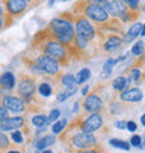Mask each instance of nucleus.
<instances>
[{"label": "nucleus", "mask_w": 145, "mask_h": 153, "mask_svg": "<svg viewBox=\"0 0 145 153\" xmlns=\"http://www.w3.org/2000/svg\"><path fill=\"white\" fill-rule=\"evenodd\" d=\"M56 141H57L56 135L49 134V135H45V137L38 138V141L35 142V148H36V150H43V149H46V148H49V146L55 145Z\"/></svg>", "instance_id": "nucleus-19"}, {"label": "nucleus", "mask_w": 145, "mask_h": 153, "mask_svg": "<svg viewBox=\"0 0 145 153\" xmlns=\"http://www.w3.org/2000/svg\"><path fill=\"white\" fill-rule=\"evenodd\" d=\"M126 124H127V121H124V120L116 121V123H114V127H116L117 129H126Z\"/></svg>", "instance_id": "nucleus-39"}, {"label": "nucleus", "mask_w": 145, "mask_h": 153, "mask_svg": "<svg viewBox=\"0 0 145 153\" xmlns=\"http://www.w3.org/2000/svg\"><path fill=\"white\" fill-rule=\"evenodd\" d=\"M7 117H8V111H7L6 109H4L3 105L0 103V123H1V121H3L4 118H7Z\"/></svg>", "instance_id": "nucleus-37"}, {"label": "nucleus", "mask_w": 145, "mask_h": 153, "mask_svg": "<svg viewBox=\"0 0 145 153\" xmlns=\"http://www.w3.org/2000/svg\"><path fill=\"white\" fill-rule=\"evenodd\" d=\"M114 65H116V60H114V59H108V60L105 61V64H103V71H102V79L108 81L109 75L112 74Z\"/></svg>", "instance_id": "nucleus-24"}, {"label": "nucleus", "mask_w": 145, "mask_h": 153, "mask_svg": "<svg viewBox=\"0 0 145 153\" xmlns=\"http://www.w3.org/2000/svg\"><path fill=\"white\" fill-rule=\"evenodd\" d=\"M3 153H25V146H20V145H13L8 148L7 150H4Z\"/></svg>", "instance_id": "nucleus-34"}, {"label": "nucleus", "mask_w": 145, "mask_h": 153, "mask_svg": "<svg viewBox=\"0 0 145 153\" xmlns=\"http://www.w3.org/2000/svg\"><path fill=\"white\" fill-rule=\"evenodd\" d=\"M87 3H91V4H96V6H101V7L105 8L106 6V0H85Z\"/></svg>", "instance_id": "nucleus-38"}, {"label": "nucleus", "mask_w": 145, "mask_h": 153, "mask_svg": "<svg viewBox=\"0 0 145 153\" xmlns=\"http://www.w3.org/2000/svg\"><path fill=\"white\" fill-rule=\"evenodd\" d=\"M138 17H140V11H134V10H130V8L127 7V11L123 14V17L120 18V21L123 22V24H129V22L137 21Z\"/></svg>", "instance_id": "nucleus-22"}, {"label": "nucleus", "mask_w": 145, "mask_h": 153, "mask_svg": "<svg viewBox=\"0 0 145 153\" xmlns=\"http://www.w3.org/2000/svg\"><path fill=\"white\" fill-rule=\"evenodd\" d=\"M59 141L64 143L70 153H74L95 146L98 143V138L93 132H84L67 124V127L59 134Z\"/></svg>", "instance_id": "nucleus-4"}, {"label": "nucleus", "mask_w": 145, "mask_h": 153, "mask_svg": "<svg viewBox=\"0 0 145 153\" xmlns=\"http://www.w3.org/2000/svg\"><path fill=\"white\" fill-rule=\"evenodd\" d=\"M77 85H72V86H66V89H63V92L59 93L57 95V102L59 103H61V102H64L66 99H69V97H71L74 93L77 92Z\"/></svg>", "instance_id": "nucleus-21"}, {"label": "nucleus", "mask_w": 145, "mask_h": 153, "mask_svg": "<svg viewBox=\"0 0 145 153\" xmlns=\"http://www.w3.org/2000/svg\"><path fill=\"white\" fill-rule=\"evenodd\" d=\"M103 124L105 123L102 113H85V111L78 114L71 123H69L70 127L84 132H96L103 128Z\"/></svg>", "instance_id": "nucleus-7"}, {"label": "nucleus", "mask_w": 145, "mask_h": 153, "mask_svg": "<svg viewBox=\"0 0 145 153\" xmlns=\"http://www.w3.org/2000/svg\"><path fill=\"white\" fill-rule=\"evenodd\" d=\"M142 28H144V22H134V24L129 28V31H126L124 35L121 36L123 43H130L131 40H134L135 38H138L140 36V33H141Z\"/></svg>", "instance_id": "nucleus-16"}, {"label": "nucleus", "mask_w": 145, "mask_h": 153, "mask_svg": "<svg viewBox=\"0 0 145 153\" xmlns=\"http://www.w3.org/2000/svg\"><path fill=\"white\" fill-rule=\"evenodd\" d=\"M0 1H1V3H4V1H7V0H0Z\"/></svg>", "instance_id": "nucleus-47"}, {"label": "nucleus", "mask_w": 145, "mask_h": 153, "mask_svg": "<svg viewBox=\"0 0 145 153\" xmlns=\"http://www.w3.org/2000/svg\"><path fill=\"white\" fill-rule=\"evenodd\" d=\"M109 145H112L113 148H117V149H121V150H130L131 149V145H130L129 142L121 141V139H116V138L110 139V141H109Z\"/></svg>", "instance_id": "nucleus-26"}, {"label": "nucleus", "mask_w": 145, "mask_h": 153, "mask_svg": "<svg viewBox=\"0 0 145 153\" xmlns=\"http://www.w3.org/2000/svg\"><path fill=\"white\" fill-rule=\"evenodd\" d=\"M10 146H11V141H10L8 135L7 134H4L3 131H0V152L7 150Z\"/></svg>", "instance_id": "nucleus-29"}, {"label": "nucleus", "mask_w": 145, "mask_h": 153, "mask_svg": "<svg viewBox=\"0 0 145 153\" xmlns=\"http://www.w3.org/2000/svg\"><path fill=\"white\" fill-rule=\"evenodd\" d=\"M144 142H142V138L140 137V135H133V137L130 138V145L131 146H135V148H144V145H142Z\"/></svg>", "instance_id": "nucleus-33"}, {"label": "nucleus", "mask_w": 145, "mask_h": 153, "mask_svg": "<svg viewBox=\"0 0 145 153\" xmlns=\"http://www.w3.org/2000/svg\"><path fill=\"white\" fill-rule=\"evenodd\" d=\"M17 84V96L27 105V111H40L42 105H39V96L36 93V79L29 73H18Z\"/></svg>", "instance_id": "nucleus-3"}, {"label": "nucleus", "mask_w": 145, "mask_h": 153, "mask_svg": "<svg viewBox=\"0 0 145 153\" xmlns=\"http://www.w3.org/2000/svg\"><path fill=\"white\" fill-rule=\"evenodd\" d=\"M71 13L72 14H82L93 25L102 24L109 18V14L106 13V10L103 7L96 6V4L87 3L85 0H77L75 3L72 4Z\"/></svg>", "instance_id": "nucleus-6"}, {"label": "nucleus", "mask_w": 145, "mask_h": 153, "mask_svg": "<svg viewBox=\"0 0 145 153\" xmlns=\"http://www.w3.org/2000/svg\"><path fill=\"white\" fill-rule=\"evenodd\" d=\"M130 84H131V78H130V76L127 78V76H124V75H120L113 79L112 86H113L114 93H120V92H123V91H126V89H129Z\"/></svg>", "instance_id": "nucleus-18"}, {"label": "nucleus", "mask_w": 145, "mask_h": 153, "mask_svg": "<svg viewBox=\"0 0 145 153\" xmlns=\"http://www.w3.org/2000/svg\"><path fill=\"white\" fill-rule=\"evenodd\" d=\"M25 52L34 59L36 67H38V70H39L40 74H42V76H60L61 74H63L61 73V68H63V67H61L56 60L50 59V57L46 56V54L35 52V50L27 49ZM42 76H40V78H42Z\"/></svg>", "instance_id": "nucleus-8"}, {"label": "nucleus", "mask_w": 145, "mask_h": 153, "mask_svg": "<svg viewBox=\"0 0 145 153\" xmlns=\"http://www.w3.org/2000/svg\"><path fill=\"white\" fill-rule=\"evenodd\" d=\"M126 129H129L131 132H135L137 131V124H135V121H127V124H126Z\"/></svg>", "instance_id": "nucleus-36"}, {"label": "nucleus", "mask_w": 145, "mask_h": 153, "mask_svg": "<svg viewBox=\"0 0 145 153\" xmlns=\"http://www.w3.org/2000/svg\"><path fill=\"white\" fill-rule=\"evenodd\" d=\"M121 1H123V3H126V4L129 3V0H121Z\"/></svg>", "instance_id": "nucleus-46"}, {"label": "nucleus", "mask_w": 145, "mask_h": 153, "mask_svg": "<svg viewBox=\"0 0 145 153\" xmlns=\"http://www.w3.org/2000/svg\"><path fill=\"white\" fill-rule=\"evenodd\" d=\"M29 50H35L42 54H46L50 59L56 60L61 67H69L72 63L71 54H70L69 49L64 45H61L59 40L50 35L48 28L45 27L43 29H40L34 35L31 45L28 46Z\"/></svg>", "instance_id": "nucleus-1"}, {"label": "nucleus", "mask_w": 145, "mask_h": 153, "mask_svg": "<svg viewBox=\"0 0 145 153\" xmlns=\"http://www.w3.org/2000/svg\"><path fill=\"white\" fill-rule=\"evenodd\" d=\"M96 49L102 53H114L123 48V39L117 33L96 31Z\"/></svg>", "instance_id": "nucleus-9"}, {"label": "nucleus", "mask_w": 145, "mask_h": 153, "mask_svg": "<svg viewBox=\"0 0 145 153\" xmlns=\"http://www.w3.org/2000/svg\"><path fill=\"white\" fill-rule=\"evenodd\" d=\"M124 73L129 74L130 78H133L131 81H135L137 84H141V82H142L144 73L141 71V68H138V67H131V65H130V68H126Z\"/></svg>", "instance_id": "nucleus-20"}, {"label": "nucleus", "mask_w": 145, "mask_h": 153, "mask_svg": "<svg viewBox=\"0 0 145 153\" xmlns=\"http://www.w3.org/2000/svg\"><path fill=\"white\" fill-rule=\"evenodd\" d=\"M13 22H14V18H11V17L7 16V14L4 17H0V31L8 28L10 25H13Z\"/></svg>", "instance_id": "nucleus-32"}, {"label": "nucleus", "mask_w": 145, "mask_h": 153, "mask_svg": "<svg viewBox=\"0 0 145 153\" xmlns=\"http://www.w3.org/2000/svg\"><path fill=\"white\" fill-rule=\"evenodd\" d=\"M60 85L61 86H72V85H77L75 84V76L72 74H61L60 76Z\"/></svg>", "instance_id": "nucleus-28"}, {"label": "nucleus", "mask_w": 145, "mask_h": 153, "mask_svg": "<svg viewBox=\"0 0 145 153\" xmlns=\"http://www.w3.org/2000/svg\"><path fill=\"white\" fill-rule=\"evenodd\" d=\"M89 92V86H84V88L81 89V93H82V96H85L87 93Z\"/></svg>", "instance_id": "nucleus-42"}, {"label": "nucleus", "mask_w": 145, "mask_h": 153, "mask_svg": "<svg viewBox=\"0 0 145 153\" xmlns=\"http://www.w3.org/2000/svg\"><path fill=\"white\" fill-rule=\"evenodd\" d=\"M3 4L4 8H6V14L14 18V20L22 17L29 8H32L27 0H7Z\"/></svg>", "instance_id": "nucleus-11"}, {"label": "nucleus", "mask_w": 145, "mask_h": 153, "mask_svg": "<svg viewBox=\"0 0 145 153\" xmlns=\"http://www.w3.org/2000/svg\"><path fill=\"white\" fill-rule=\"evenodd\" d=\"M141 124H142V125L145 124V116H144V114L141 116Z\"/></svg>", "instance_id": "nucleus-43"}, {"label": "nucleus", "mask_w": 145, "mask_h": 153, "mask_svg": "<svg viewBox=\"0 0 145 153\" xmlns=\"http://www.w3.org/2000/svg\"><path fill=\"white\" fill-rule=\"evenodd\" d=\"M119 100L123 103H138L142 100V91L140 88H129L119 93Z\"/></svg>", "instance_id": "nucleus-14"}, {"label": "nucleus", "mask_w": 145, "mask_h": 153, "mask_svg": "<svg viewBox=\"0 0 145 153\" xmlns=\"http://www.w3.org/2000/svg\"><path fill=\"white\" fill-rule=\"evenodd\" d=\"M74 76H75V84L81 85V84H84V82H87V81L91 78V71H89V68H82Z\"/></svg>", "instance_id": "nucleus-25"}, {"label": "nucleus", "mask_w": 145, "mask_h": 153, "mask_svg": "<svg viewBox=\"0 0 145 153\" xmlns=\"http://www.w3.org/2000/svg\"><path fill=\"white\" fill-rule=\"evenodd\" d=\"M60 110L59 109H53L52 111H50V113H49V116H48V121H49V124H50V123H55V121L57 120V118H59V117H60Z\"/></svg>", "instance_id": "nucleus-35"}, {"label": "nucleus", "mask_w": 145, "mask_h": 153, "mask_svg": "<svg viewBox=\"0 0 145 153\" xmlns=\"http://www.w3.org/2000/svg\"><path fill=\"white\" fill-rule=\"evenodd\" d=\"M124 110H127V103H123V102L116 100V99H112L109 102V105L105 106V111H108L110 117L124 113Z\"/></svg>", "instance_id": "nucleus-17"}, {"label": "nucleus", "mask_w": 145, "mask_h": 153, "mask_svg": "<svg viewBox=\"0 0 145 153\" xmlns=\"http://www.w3.org/2000/svg\"><path fill=\"white\" fill-rule=\"evenodd\" d=\"M6 16V8H4V4L0 1V17H4Z\"/></svg>", "instance_id": "nucleus-41"}, {"label": "nucleus", "mask_w": 145, "mask_h": 153, "mask_svg": "<svg viewBox=\"0 0 145 153\" xmlns=\"http://www.w3.org/2000/svg\"><path fill=\"white\" fill-rule=\"evenodd\" d=\"M56 1H69V0H55V3H56Z\"/></svg>", "instance_id": "nucleus-45"}, {"label": "nucleus", "mask_w": 145, "mask_h": 153, "mask_svg": "<svg viewBox=\"0 0 145 153\" xmlns=\"http://www.w3.org/2000/svg\"><path fill=\"white\" fill-rule=\"evenodd\" d=\"M29 125L27 123V118L25 116H14V117H7L4 118L1 123H0V131L3 132H10V131H14V129H21Z\"/></svg>", "instance_id": "nucleus-13"}, {"label": "nucleus", "mask_w": 145, "mask_h": 153, "mask_svg": "<svg viewBox=\"0 0 145 153\" xmlns=\"http://www.w3.org/2000/svg\"><path fill=\"white\" fill-rule=\"evenodd\" d=\"M74 153H106L105 148L98 142L95 146H92V148H89V149H84V150H78V152H74Z\"/></svg>", "instance_id": "nucleus-31"}, {"label": "nucleus", "mask_w": 145, "mask_h": 153, "mask_svg": "<svg viewBox=\"0 0 145 153\" xmlns=\"http://www.w3.org/2000/svg\"><path fill=\"white\" fill-rule=\"evenodd\" d=\"M27 1L31 4V7H35V6H38V4H40L42 0H27Z\"/></svg>", "instance_id": "nucleus-40"}, {"label": "nucleus", "mask_w": 145, "mask_h": 153, "mask_svg": "<svg viewBox=\"0 0 145 153\" xmlns=\"http://www.w3.org/2000/svg\"><path fill=\"white\" fill-rule=\"evenodd\" d=\"M67 124H69V123H67V120H64V118H63V120H59V121L56 120L55 123H53L52 128H50L52 129V134L53 135H59V134L67 127Z\"/></svg>", "instance_id": "nucleus-27"}, {"label": "nucleus", "mask_w": 145, "mask_h": 153, "mask_svg": "<svg viewBox=\"0 0 145 153\" xmlns=\"http://www.w3.org/2000/svg\"><path fill=\"white\" fill-rule=\"evenodd\" d=\"M0 153H3V152H0Z\"/></svg>", "instance_id": "nucleus-48"}, {"label": "nucleus", "mask_w": 145, "mask_h": 153, "mask_svg": "<svg viewBox=\"0 0 145 153\" xmlns=\"http://www.w3.org/2000/svg\"><path fill=\"white\" fill-rule=\"evenodd\" d=\"M42 153H53V152L50 149H43V152H42Z\"/></svg>", "instance_id": "nucleus-44"}, {"label": "nucleus", "mask_w": 145, "mask_h": 153, "mask_svg": "<svg viewBox=\"0 0 145 153\" xmlns=\"http://www.w3.org/2000/svg\"><path fill=\"white\" fill-rule=\"evenodd\" d=\"M130 53H133L134 56H144V40H138L133 45V48L130 50Z\"/></svg>", "instance_id": "nucleus-30"}, {"label": "nucleus", "mask_w": 145, "mask_h": 153, "mask_svg": "<svg viewBox=\"0 0 145 153\" xmlns=\"http://www.w3.org/2000/svg\"><path fill=\"white\" fill-rule=\"evenodd\" d=\"M74 31L75 35L89 40V42H95L96 39V28L95 25L85 18L82 14H74Z\"/></svg>", "instance_id": "nucleus-10"}, {"label": "nucleus", "mask_w": 145, "mask_h": 153, "mask_svg": "<svg viewBox=\"0 0 145 153\" xmlns=\"http://www.w3.org/2000/svg\"><path fill=\"white\" fill-rule=\"evenodd\" d=\"M108 88V81L106 82H98L93 89H91L87 95H85L84 100L81 103L82 106V111L85 113H105V99H103V93L105 89Z\"/></svg>", "instance_id": "nucleus-5"}, {"label": "nucleus", "mask_w": 145, "mask_h": 153, "mask_svg": "<svg viewBox=\"0 0 145 153\" xmlns=\"http://www.w3.org/2000/svg\"><path fill=\"white\" fill-rule=\"evenodd\" d=\"M0 88L6 93H11L16 89V75L11 71H4L0 74Z\"/></svg>", "instance_id": "nucleus-15"}, {"label": "nucleus", "mask_w": 145, "mask_h": 153, "mask_svg": "<svg viewBox=\"0 0 145 153\" xmlns=\"http://www.w3.org/2000/svg\"><path fill=\"white\" fill-rule=\"evenodd\" d=\"M48 31L50 32L53 38L59 40L61 45H64L71 50L72 43H74V38H75V31H74V14L71 11L61 13L59 17L53 18L48 25H46ZM71 54V53H70Z\"/></svg>", "instance_id": "nucleus-2"}, {"label": "nucleus", "mask_w": 145, "mask_h": 153, "mask_svg": "<svg viewBox=\"0 0 145 153\" xmlns=\"http://www.w3.org/2000/svg\"><path fill=\"white\" fill-rule=\"evenodd\" d=\"M0 103L3 105V107L7 110L8 113H16V114H24L27 111V105L21 100L17 95H4L0 99Z\"/></svg>", "instance_id": "nucleus-12"}, {"label": "nucleus", "mask_w": 145, "mask_h": 153, "mask_svg": "<svg viewBox=\"0 0 145 153\" xmlns=\"http://www.w3.org/2000/svg\"><path fill=\"white\" fill-rule=\"evenodd\" d=\"M31 124L35 125L36 128H39V127H48L49 125V121H48V116H45V114H35V116L31 118Z\"/></svg>", "instance_id": "nucleus-23"}]
</instances>
